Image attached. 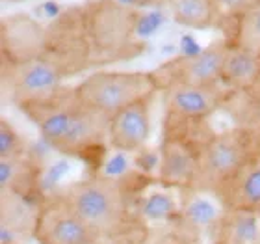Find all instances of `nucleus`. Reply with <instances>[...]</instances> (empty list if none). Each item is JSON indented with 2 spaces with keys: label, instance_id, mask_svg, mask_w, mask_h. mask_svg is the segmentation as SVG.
I'll list each match as a JSON object with an SVG mask.
<instances>
[{
  "label": "nucleus",
  "instance_id": "ddd939ff",
  "mask_svg": "<svg viewBox=\"0 0 260 244\" xmlns=\"http://www.w3.org/2000/svg\"><path fill=\"white\" fill-rule=\"evenodd\" d=\"M154 95L132 103L108 121V144L119 153H138L145 149L152 132Z\"/></svg>",
  "mask_w": 260,
  "mask_h": 244
},
{
  "label": "nucleus",
  "instance_id": "9d476101",
  "mask_svg": "<svg viewBox=\"0 0 260 244\" xmlns=\"http://www.w3.org/2000/svg\"><path fill=\"white\" fill-rule=\"evenodd\" d=\"M229 45L225 41L206 45L205 49L179 56L162 65L158 71H152L158 78L160 90L171 82H188V84H216L221 82L223 64L227 56Z\"/></svg>",
  "mask_w": 260,
  "mask_h": 244
},
{
  "label": "nucleus",
  "instance_id": "39448f33",
  "mask_svg": "<svg viewBox=\"0 0 260 244\" xmlns=\"http://www.w3.org/2000/svg\"><path fill=\"white\" fill-rule=\"evenodd\" d=\"M158 92V78L154 73L145 71H97L75 86L76 97L108 120L132 103Z\"/></svg>",
  "mask_w": 260,
  "mask_h": 244
},
{
  "label": "nucleus",
  "instance_id": "f3484780",
  "mask_svg": "<svg viewBox=\"0 0 260 244\" xmlns=\"http://www.w3.org/2000/svg\"><path fill=\"white\" fill-rule=\"evenodd\" d=\"M38 168L26 153L0 158V194L28 198L38 184Z\"/></svg>",
  "mask_w": 260,
  "mask_h": 244
},
{
  "label": "nucleus",
  "instance_id": "20e7f679",
  "mask_svg": "<svg viewBox=\"0 0 260 244\" xmlns=\"http://www.w3.org/2000/svg\"><path fill=\"white\" fill-rule=\"evenodd\" d=\"M60 196L97 235V239H114L128 224V201L119 181L87 177L67 184Z\"/></svg>",
  "mask_w": 260,
  "mask_h": 244
},
{
  "label": "nucleus",
  "instance_id": "f03ea898",
  "mask_svg": "<svg viewBox=\"0 0 260 244\" xmlns=\"http://www.w3.org/2000/svg\"><path fill=\"white\" fill-rule=\"evenodd\" d=\"M84 28L89 45V64L106 65L140 55V13L121 0H87L82 4Z\"/></svg>",
  "mask_w": 260,
  "mask_h": 244
},
{
  "label": "nucleus",
  "instance_id": "412c9836",
  "mask_svg": "<svg viewBox=\"0 0 260 244\" xmlns=\"http://www.w3.org/2000/svg\"><path fill=\"white\" fill-rule=\"evenodd\" d=\"M26 153V144L24 138L19 134L15 125L2 118L0 120V158L15 157V155H24Z\"/></svg>",
  "mask_w": 260,
  "mask_h": 244
},
{
  "label": "nucleus",
  "instance_id": "4468645a",
  "mask_svg": "<svg viewBox=\"0 0 260 244\" xmlns=\"http://www.w3.org/2000/svg\"><path fill=\"white\" fill-rule=\"evenodd\" d=\"M216 200L231 214L260 216V160L234 177Z\"/></svg>",
  "mask_w": 260,
  "mask_h": 244
},
{
  "label": "nucleus",
  "instance_id": "2eb2a0df",
  "mask_svg": "<svg viewBox=\"0 0 260 244\" xmlns=\"http://www.w3.org/2000/svg\"><path fill=\"white\" fill-rule=\"evenodd\" d=\"M260 82V52L240 47L236 43L229 45L225 64H223L221 84L229 92L245 90Z\"/></svg>",
  "mask_w": 260,
  "mask_h": 244
},
{
  "label": "nucleus",
  "instance_id": "6e6552de",
  "mask_svg": "<svg viewBox=\"0 0 260 244\" xmlns=\"http://www.w3.org/2000/svg\"><path fill=\"white\" fill-rule=\"evenodd\" d=\"M166 118L177 121H205L223 110L229 90L221 82L216 84H188L171 82L162 90Z\"/></svg>",
  "mask_w": 260,
  "mask_h": 244
},
{
  "label": "nucleus",
  "instance_id": "a211bd4d",
  "mask_svg": "<svg viewBox=\"0 0 260 244\" xmlns=\"http://www.w3.org/2000/svg\"><path fill=\"white\" fill-rule=\"evenodd\" d=\"M168 8L177 24L191 30H208L219 22L214 0H168Z\"/></svg>",
  "mask_w": 260,
  "mask_h": 244
},
{
  "label": "nucleus",
  "instance_id": "9b49d317",
  "mask_svg": "<svg viewBox=\"0 0 260 244\" xmlns=\"http://www.w3.org/2000/svg\"><path fill=\"white\" fill-rule=\"evenodd\" d=\"M205 142H195L177 130H164L158 160V179L164 186L193 190L201 147Z\"/></svg>",
  "mask_w": 260,
  "mask_h": 244
},
{
  "label": "nucleus",
  "instance_id": "dca6fc26",
  "mask_svg": "<svg viewBox=\"0 0 260 244\" xmlns=\"http://www.w3.org/2000/svg\"><path fill=\"white\" fill-rule=\"evenodd\" d=\"M38 209L28 205V198L17 194H0V229L2 237H30L34 239Z\"/></svg>",
  "mask_w": 260,
  "mask_h": 244
},
{
  "label": "nucleus",
  "instance_id": "7ed1b4c3",
  "mask_svg": "<svg viewBox=\"0 0 260 244\" xmlns=\"http://www.w3.org/2000/svg\"><path fill=\"white\" fill-rule=\"evenodd\" d=\"M260 160V130L229 127L210 134L201 147L193 190L216 198L234 177Z\"/></svg>",
  "mask_w": 260,
  "mask_h": 244
},
{
  "label": "nucleus",
  "instance_id": "6ab92c4d",
  "mask_svg": "<svg viewBox=\"0 0 260 244\" xmlns=\"http://www.w3.org/2000/svg\"><path fill=\"white\" fill-rule=\"evenodd\" d=\"M223 110L233 118L234 125L260 130V82L245 90L229 92Z\"/></svg>",
  "mask_w": 260,
  "mask_h": 244
},
{
  "label": "nucleus",
  "instance_id": "423d86ee",
  "mask_svg": "<svg viewBox=\"0 0 260 244\" xmlns=\"http://www.w3.org/2000/svg\"><path fill=\"white\" fill-rule=\"evenodd\" d=\"M43 56L60 65L67 78L91 67L82 6H73L69 10L61 11L47 26Z\"/></svg>",
  "mask_w": 260,
  "mask_h": 244
},
{
  "label": "nucleus",
  "instance_id": "1a4fd4ad",
  "mask_svg": "<svg viewBox=\"0 0 260 244\" xmlns=\"http://www.w3.org/2000/svg\"><path fill=\"white\" fill-rule=\"evenodd\" d=\"M34 240L38 244H95L99 239L58 194L39 205Z\"/></svg>",
  "mask_w": 260,
  "mask_h": 244
},
{
  "label": "nucleus",
  "instance_id": "f257e3e1",
  "mask_svg": "<svg viewBox=\"0 0 260 244\" xmlns=\"http://www.w3.org/2000/svg\"><path fill=\"white\" fill-rule=\"evenodd\" d=\"M21 110L41 140L65 157H86L108 142L110 120L87 109L76 97L75 86H63L50 97L22 104Z\"/></svg>",
  "mask_w": 260,
  "mask_h": 244
},
{
  "label": "nucleus",
  "instance_id": "0eeeda50",
  "mask_svg": "<svg viewBox=\"0 0 260 244\" xmlns=\"http://www.w3.org/2000/svg\"><path fill=\"white\" fill-rule=\"evenodd\" d=\"M2 78L4 86L10 90L11 101L21 109L22 104L41 101L65 86V73L60 65L47 58L39 56L22 64H2Z\"/></svg>",
  "mask_w": 260,
  "mask_h": 244
},
{
  "label": "nucleus",
  "instance_id": "aec40b11",
  "mask_svg": "<svg viewBox=\"0 0 260 244\" xmlns=\"http://www.w3.org/2000/svg\"><path fill=\"white\" fill-rule=\"evenodd\" d=\"M233 43L260 52V0L236 21Z\"/></svg>",
  "mask_w": 260,
  "mask_h": 244
},
{
  "label": "nucleus",
  "instance_id": "f8f14e48",
  "mask_svg": "<svg viewBox=\"0 0 260 244\" xmlns=\"http://www.w3.org/2000/svg\"><path fill=\"white\" fill-rule=\"evenodd\" d=\"M2 64L13 65L43 56L47 26L26 13H13L2 19Z\"/></svg>",
  "mask_w": 260,
  "mask_h": 244
},
{
  "label": "nucleus",
  "instance_id": "4be33fe9",
  "mask_svg": "<svg viewBox=\"0 0 260 244\" xmlns=\"http://www.w3.org/2000/svg\"><path fill=\"white\" fill-rule=\"evenodd\" d=\"M258 0H214L219 21H238L251 6H255Z\"/></svg>",
  "mask_w": 260,
  "mask_h": 244
}]
</instances>
